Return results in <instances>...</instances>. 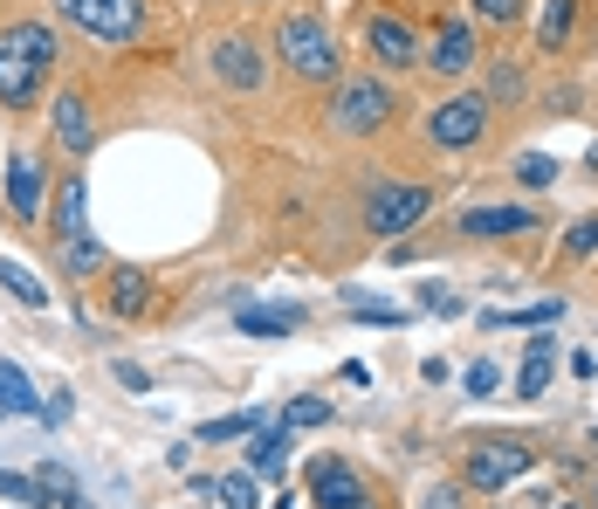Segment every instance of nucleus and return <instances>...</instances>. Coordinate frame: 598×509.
<instances>
[{
  "instance_id": "obj_1",
  "label": "nucleus",
  "mask_w": 598,
  "mask_h": 509,
  "mask_svg": "<svg viewBox=\"0 0 598 509\" xmlns=\"http://www.w3.org/2000/svg\"><path fill=\"white\" fill-rule=\"evenodd\" d=\"M63 42L48 21H14L0 29V111H35L48 97V76H56Z\"/></svg>"
},
{
  "instance_id": "obj_2",
  "label": "nucleus",
  "mask_w": 598,
  "mask_h": 509,
  "mask_svg": "<svg viewBox=\"0 0 598 509\" xmlns=\"http://www.w3.org/2000/svg\"><path fill=\"white\" fill-rule=\"evenodd\" d=\"M530 468H537V448L523 434H482V441H467V454H461V482L475 496H503L509 482H523Z\"/></svg>"
},
{
  "instance_id": "obj_3",
  "label": "nucleus",
  "mask_w": 598,
  "mask_h": 509,
  "mask_svg": "<svg viewBox=\"0 0 598 509\" xmlns=\"http://www.w3.org/2000/svg\"><path fill=\"white\" fill-rule=\"evenodd\" d=\"M275 56L290 63L303 83H330L337 76V35H330V21L324 14H282L275 21Z\"/></svg>"
},
{
  "instance_id": "obj_4",
  "label": "nucleus",
  "mask_w": 598,
  "mask_h": 509,
  "mask_svg": "<svg viewBox=\"0 0 598 509\" xmlns=\"http://www.w3.org/2000/svg\"><path fill=\"white\" fill-rule=\"evenodd\" d=\"M393 111H399V97H393V83H385V76H351V83H337L330 132H337V138H372V132H385V124H393Z\"/></svg>"
},
{
  "instance_id": "obj_5",
  "label": "nucleus",
  "mask_w": 598,
  "mask_h": 509,
  "mask_svg": "<svg viewBox=\"0 0 598 509\" xmlns=\"http://www.w3.org/2000/svg\"><path fill=\"white\" fill-rule=\"evenodd\" d=\"M309 502L317 509H385L372 475L358 462H345V454H317V462H309Z\"/></svg>"
},
{
  "instance_id": "obj_6",
  "label": "nucleus",
  "mask_w": 598,
  "mask_h": 509,
  "mask_svg": "<svg viewBox=\"0 0 598 509\" xmlns=\"http://www.w3.org/2000/svg\"><path fill=\"white\" fill-rule=\"evenodd\" d=\"M427 214H433V186L385 180V186H372V193H365V235H379V241L406 235V227H413V220H427Z\"/></svg>"
},
{
  "instance_id": "obj_7",
  "label": "nucleus",
  "mask_w": 598,
  "mask_h": 509,
  "mask_svg": "<svg viewBox=\"0 0 598 509\" xmlns=\"http://www.w3.org/2000/svg\"><path fill=\"white\" fill-rule=\"evenodd\" d=\"M56 14L76 21L90 42H132L145 29V0H56Z\"/></svg>"
},
{
  "instance_id": "obj_8",
  "label": "nucleus",
  "mask_w": 598,
  "mask_h": 509,
  "mask_svg": "<svg viewBox=\"0 0 598 509\" xmlns=\"http://www.w3.org/2000/svg\"><path fill=\"white\" fill-rule=\"evenodd\" d=\"M488 132V104H482V97H440V104L427 111V145H440V151H467V145H475Z\"/></svg>"
},
{
  "instance_id": "obj_9",
  "label": "nucleus",
  "mask_w": 598,
  "mask_h": 509,
  "mask_svg": "<svg viewBox=\"0 0 598 509\" xmlns=\"http://www.w3.org/2000/svg\"><path fill=\"white\" fill-rule=\"evenodd\" d=\"M365 56H372L385 76L420 69V35H413V21H406V14H372V21H365Z\"/></svg>"
},
{
  "instance_id": "obj_10",
  "label": "nucleus",
  "mask_w": 598,
  "mask_h": 509,
  "mask_svg": "<svg viewBox=\"0 0 598 509\" xmlns=\"http://www.w3.org/2000/svg\"><path fill=\"white\" fill-rule=\"evenodd\" d=\"M475 56H482V42H475V29H467V21H440V35L420 48V69H433V76H467L475 69Z\"/></svg>"
},
{
  "instance_id": "obj_11",
  "label": "nucleus",
  "mask_w": 598,
  "mask_h": 509,
  "mask_svg": "<svg viewBox=\"0 0 598 509\" xmlns=\"http://www.w3.org/2000/svg\"><path fill=\"white\" fill-rule=\"evenodd\" d=\"M48 124H56V145L69 151V159H90L97 151V111L83 90H63L56 104H48Z\"/></svg>"
},
{
  "instance_id": "obj_12",
  "label": "nucleus",
  "mask_w": 598,
  "mask_h": 509,
  "mask_svg": "<svg viewBox=\"0 0 598 509\" xmlns=\"http://www.w3.org/2000/svg\"><path fill=\"white\" fill-rule=\"evenodd\" d=\"M214 76L227 90H262L269 63H262V48H255L248 35H227V42H214Z\"/></svg>"
},
{
  "instance_id": "obj_13",
  "label": "nucleus",
  "mask_w": 598,
  "mask_h": 509,
  "mask_svg": "<svg viewBox=\"0 0 598 509\" xmlns=\"http://www.w3.org/2000/svg\"><path fill=\"white\" fill-rule=\"evenodd\" d=\"M530 227H537V207H509V200L461 214V235L467 241H503V235H530Z\"/></svg>"
},
{
  "instance_id": "obj_14",
  "label": "nucleus",
  "mask_w": 598,
  "mask_h": 509,
  "mask_svg": "<svg viewBox=\"0 0 598 509\" xmlns=\"http://www.w3.org/2000/svg\"><path fill=\"white\" fill-rule=\"evenodd\" d=\"M42 159L35 151H14L8 159V207H14V220H42Z\"/></svg>"
},
{
  "instance_id": "obj_15",
  "label": "nucleus",
  "mask_w": 598,
  "mask_h": 509,
  "mask_svg": "<svg viewBox=\"0 0 598 509\" xmlns=\"http://www.w3.org/2000/svg\"><path fill=\"white\" fill-rule=\"evenodd\" d=\"M248 468H255V475H269V482H282V468H290V427H282V414L255 427V441H248Z\"/></svg>"
},
{
  "instance_id": "obj_16",
  "label": "nucleus",
  "mask_w": 598,
  "mask_h": 509,
  "mask_svg": "<svg viewBox=\"0 0 598 509\" xmlns=\"http://www.w3.org/2000/svg\"><path fill=\"white\" fill-rule=\"evenodd\" d=\"M83 235H90V186L83 172H69L56 186V241H83Z\"/></svg>"
},
{
  "instance_id": "obj_17",
  "label": "nucleus",
  "mask_w": 598,
  "mask_h": 509,
  "mask_svg": "<svg viewBox=\"0 0 598 509\" xmlns=\"http://www.w3.org/2000/svg\"><path fill=\"white\" fill-rule=\"evenodd\" d=\"M296 324H303V303H248L234 317V330H248V338H290Z\"/></svg>"
},
{
  "instance_id": "obj_18",
  "label": "nucleus",
  "mask_w": 598,
  "mask_h": 509,
  "mask_svg": "<svg viewBox=\"0 0 598 509\" xmlns=\"http://www.w3.org/2000/svg\"><path fill=\"white\" fill-rule=\"evenodd\" d=\"M103 275H111V317H138L145 296H151V275L138 262H111Z\"/></svg>"
},
{
  "instance_id": "obj_19",
  "label": "nucleus",
  "mask_w": 598,
  "mask_h": 509,
  "mask_svg": "<svg viewBox=\"0 0 598 509\" xmlns=\"http://www.w3.org/2000/svg\"><path fill=\"white\" fill-rule=\"evenodd\" d=\"M551 372H557V344L537 330V338H530V351H523V372H516V393H523V399H543Z\"/></svg>"
},
{
  "instance_id": "obj_20",
  "label": "nucleus",
  "mask_w": 598,
  "mask_h": 509,
  "mask_svg": "<svg viewBox=\"0 0 598 509\" xmlns=\"http://www.w3.org/2000/svg\"><path fill=\"white\" fill-rule=\"evenodd\" d=\"M571 29H578V0H543V14H537V48L543 56H557L571 42Z\"/></svg>"
},
{
  "instance_id": "obj_21",
  "label": "nucleus",
  "mask_w": 598,
  "mask_h": 509,
  "mask_svg": "<svg viewBox=\"0 0 598 509\" xmlns=\"http://www.w3.org/2000/svg\"><path fill=\"white\" fill-rule=\"evenodd\" d=\"M21 414H42V399L29 386V372L14 359H0V420H21Z\"/></svg>"
},
{
  "instance_id": "obj_22",
  "label": "nucleus",
  "mask_w": 598,
  "mask_h": 509,
  "mask_svg": "<svg viewBox=\"0 0 598 509\" xmlns=\"http://www.w3.org/2000/svg\"><path fill=\"white\" fill-rule=\"evenodd\" d=\"M103 269H111V248H103V241H63V275H69V283H90V275H103Z\"/></svg>"
},
{
  "instance_id": "obj_23",
  "label": "nucleus",
  "mask_w": 598,
  "mask_h": 509,
  "mask_svg": "<svg viewBox=\"0 0 598 509\" xmlns=\"http://www.w3.org/2000/svg\"><path fill=\"white\" fill-rule=\"evenodd\" d=\"M523 69L516 63H488V83H482V104H496V111H509V104H523Z\"/></svg>"
},
{
  "instance_id": "obj_24",
  "label": "nucleus",
  "mask_w": 598,
  "mask_h": 509,
  "mask_svg": "<svg viewBox=\"0 0 598 509\" xmlns=\"http://www.w3.org/2000/svg\"><path fill=\"white\" fill-rule=\"evenodd\" d=\"M0 290H8L14 303H29V310H48V283H35V269H21L0 255Z\"/></svg>"
},
{
  "instance_id": "obj_25",
  "label": "nucleus",
  "mask_w": 598,
  "mask_h": 509,
  "mask_svg": "<svg viewBox=\"0 0 598 509\" xmlns=\"http://www.w3.org/2000/svg\"><path fill=\"white\" fill-rule=\"evenodd\" d=\"M557 317H564V303L543 296V303H523V310H488L482 324H488V330H523V324H557Z\"/></svg>"
},
{
  "instance_id": "obj_26",
  "label": "nucleus",
  "mask_w": 598,
  "mask_h": 509,
  "mask_svg": "<svg viewBox=\"0 0 598 509\" xmlns=\"http://www.w3.org/2000/svg\"><path fill=\"white\" fill-rule=\"evenodd\" d=\"M0 496L21 502V509H48V502H56V496L42 489V475H14V468H0Z\"/></svg>"
},
{
  "instance_id": "obj_27",
  "label": "nucleus",
  "mask_w": 598,
  "mask_h": 509,
  "mask_svg": "<svg viewBox=\"0 0 598 509\" xmlns=\"http://www.w3.org/2000/svg\"><path fill=\"white\" fill-rule=\"evenodd\" d=\"M269 414H227V420H206L193 441H206V448H221V441H241V434H255V427H262Z\"/></svg>"
},
{
  "instance_id": "obj_28",
  "label": "nucleus",
  "mask_w": 598,
  "mask_h": 509,
  "mask_svg": "<svg viewBox=\"0 0 598 509\" xmlns=\"http://www.w3.org/2000/svg\"><path fill=\"white\" fill-rule=\"evenodd\" d=\"M282 427H290V434H296V427H330V399L324 393L290 399V406H282Z\"/></svg>"
},
{
  "instance_id": "obj_29",
  "label": "nucleus",
  "mask_w": 598,
  "mask_h": 509,
  "mask_svg": "<svg viewBox=\"0 0 598 509\" xmlns=\"http://www.w3.org/2000/svg\"><path fill=\"white\" fill-rule=\"evenodd\" d=\"M351 310L365 317V324H385V330H406L413 310H399V303H372V296H351Z\"/></svg>"
},
{
  "instance_id": "obj_30",
  "label": "nucleus",
  "mask_w": 598,
  "mask_h": 509,
  "mask_svg": "<svg viewBox=\"0 0 598 509\" xmlns=\"http://www.w3.org/2000/svg\"><path fill=\"white\" fill-rule=\"evenodd\" d=\"M516 180L523 186H557V159L551 151H523V159H516Z\"/></svg>"
},
{
  "instance_id": "obj_31",
  "label": "nucleus",
  "mask_w": 598,
  "mask_h": 509,
  "mask_svg": "<svg viewBox=\"0 0 598 509\" xmlns=\"http://www.w3.org/2000/svg\"><path fill=\"white\" fill-rule=\"evenodd\" d=\"M262 496H255V468H241V475H221V509H255Z\"/></svg>"
},
{
  "instance_id": "obj_32",
  "label": "nucleus",
  "mask_w": 598,
  "mask_h": 509,
  "mask_svg": "<svg viewBox=\"0 0 598 509\" xmlns=\"http://www.w3.org/2000/svg\"><path fill=\"white\" fill-rule=\"evenodd\" d=\"M482 21H496V29H509V21H523V0H467Z\"/></svg>"
},
{
  "instance_id": "obj_33",
  "label": "nucleus",
  "mask_w": 598,
  "mask_h": 509,
  "mask_svg": "<svg viewBox=\"0 0 598 509\" xmlns=\"http://www.w3.org/2000/svg\"><path fill=\"white\" fill-rule=\"evenodd\" d=\"M564 255H598V214H585V220L564 235Z\"/></svg>"
},
{
  "instance_id": "obj_34",
  "label": "nucleus",
  "mask_w": 598,
  "mask_h": 509,
  "mask_svg": "<svg viewBox=\"0 0 598 509\" xmlns=\"http://www.w3.org/2000/svg\"><path fill=\"white\" fill-rule=\"evenodd\" d=\"M496 386H503V372L488 365V359H482V365H467V393H475V399H496Z\"/></svg>"
},
{
  "instance_id": "obj_35",
  "label": "nucleus",
  "mask_w": 598,
  "mask_h": 509,
  "mask_svg": "<svg viewBox=\"0 0 598 509\" xmlns=\"http://www.w3.org/2000/svg\"><path fill=\"white\" fill-rule=\"evenodd\" d=\"M111 372H117V386H124V393H138V399L151 393V372H145V365H132V359H117Z\"/></svg>"
},
{
  "instance_id": "obj_36",
  "label": "nucleus",
  "mask_w": 598,
  "mask_h": 509,
  "mask_svg": "<svg viewBox=\"0 0 598 509\" xmlns=\"http://www.w3.org/2000/svg\"><path fill=\"white\" fill-rule=\"evenodd\" d=\"M420 303H427V310H440V317L461 310V296H454V290H440V283H427V290H420Z\"/></svg>"
},
{
  "instance_id": "obj_37",
  "label": "nucleus",
  "mask_w": 598,
  "mask_h": 509,
  "mask_svg": "<svg viewBox=\"0 0 598 509\" xmlns=\"http://www.w3.org/2000/svg\"><path fill=\"white\" fill-rule=\"evenodd\" d=\"M420 509H461V489H448V482H433V489L420 496Z\"/></svg>"
},
{
  "instance_id": "obj_38",
  "label": "nucleus",
  "mask_w": 598,
  "mask_h": 509,
  "mask_svg": "<svg viewBox=\"0 0 598 509\" xmlns=\"http://www.w3.org/2000/svg\"><path fill=\"white\" fill-rule=\"evenodd\" d=\"M42 420L56 427V420H69V393H56V399H42Z\"/></svg>"
},
{
  "instance_id": "obj_39",
  "label": "nucleus",
  "mask_w": 598,
  "mask_h": 509,
  "mask_svg": "<svg viewBox=\"0 0 598 509\" xmlns=\"http://www.w3.org/2000/svg\"><path fill=\"white\" fill-rule=\"evenodd\" d=\"M564 509H571V502H564Z\"/></svg>"
}]
</instances>
